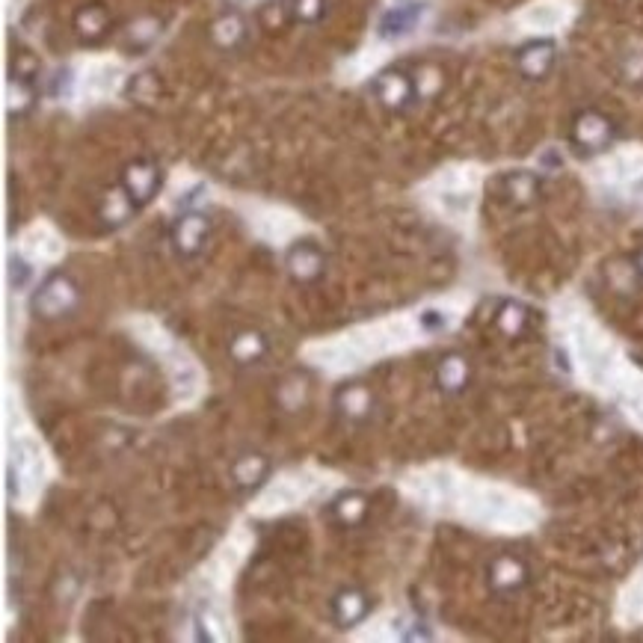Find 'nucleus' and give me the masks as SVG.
Instances as JSON below:
<instances>
[{
    "label": "nucleus",
    "mask_w": 643,
    "mask_h": 643,
    "mask_svg": "<svg viewBox=\"0 0 643 643\" xmlns=\"http://www.w3.org/2000/svg\"><path fill=\"white\" fill-rule=\"evenodd\" d=\"M81 303V291L72 282V276L66 273H51L33 294V315H39L42 321H63L69 318Z\"/></svg>",
    "instance_id": "f257e3e1"
},
{
    "label": "nucleus",
    "mask_w": 643,
    "mask_h": 643,
    "mask_svg": "<svg viewBox=\"0 0 643 643\" xmlns=\"http://www.w3.org/2000/svg\"><path fill=\"white\" fill-rule=\"evenodd\" d=\"M569 143L584 158L602 155L614 143V122L602 110H593V107L581 110V113H575V119L569 125Z\"/></svg>",
    "instance_id": "f03ea898"
},
{
    "label": "nucleus",
    "mask_w": 643,
    "mask_h": 643,
    "mask_svg": "<svg viewBox=\"0 0 643 643\" xmlns=\"http://www.w3.org/2000/svg\"><path fill=\"white\" fill-rule=\"evenodd\" d=\"M161 184V166H158V161H152V158H137V161H131L122 169V175H119V187L125 190V196L131 199V205H134L137 211L146 208V205L161 193Z\"/></svg>",
    "instance_id": "7ed1b4c3"
},
{
    "label": "nucleus",
    "mask_w": 643,
    "mask_h": 643,
    "mask_svg": "<svg viewBox=\"0 0 643 643\" xmlns=\"http://www.w3.org/2000/svg\"><path fill=\"white\" fill-rule=\"evenodd\" d=\"M371 92H374V98L389 113H406L415 104V98H418V89H415L412 75H406L403 69H383L371 81Z\"/></svg>",
    "instance_id": "20e7f679"
},
{
    "label": "nucleus",
    "mask_w": 643,
    "mask_h": 643,
    "mask_svg": "<svg viewBox=\"0 0 643 643\" xmlns=\"http://www.w3.org/2000/svg\"><path fill=\"white\" fill-rule=\"evenodd\" d=\"M558 63V45L552 39H531L516 51V69L528 81H543Z\"/></svg>",
    "instance_id": "39448f33"
},
{
    "label": "nucleus",
    "mask_w": 643,
    "mask_h": 643,
    "mask_svg": "<svg viewBox=\"0 0 643 643\" xmlns=\"http://www.w3.org/2000/svg\"><path fill=\"white\" fill-rule=\"evenodd\" d=\"M208 235H211V223L202 211H184L175 223H172V246L178 255L184 258H193L205 249L208 243Z\"/></svg>",
    "instance_id": "423d86ee"
},
{
    "label": "nucleus",
    "mask_w": 643,
    "mask_h": 643,
    "mask_svg": "<svg viewBox=\"0 0 643 643\" xmlns=\"http://www.w3.org/2000/svg\"><path fill=\"white\" fill-rule=\"evenodd\" d=\"M285 267H288V273H291L294 282L309 285V282H318L323 276L326 258H323L321 246L315 241H297L288 249V255H285Z\"/></svg>",
    "instance_id": "0eeeda50"
},
{
    "label": "nucleus",
    "mask_w": 643,
    "mask_h": 643,
    "mask_svg": "<svg viewBox=\"0 0 643 643\" xmlns=\"http://www.w3.org/2000/svg\"><path fill=\"white\" fill-rule=\"evenodd\" d=\"M486 578H489V587L495 593H516L528 584V566L516 555H498L489 563Z\"/></svg>",
    "instance_id": "6e6552de"
},
{
    "label": "nucleus",
    "mask_w": 643,
    "mask_h": 643,
    "mask_svg": "<svg viewBox=\"0 0 643 643\" xmlns=\"http://www.w3.org/2000/svg\"><path fill=\"white\" fill-rule=\"evenodd\" d=\"M421 15H424V6H421V3L403 0V3H395L392 9L383 12L377 30H380L383 39H403V36H409V33L421 24Z\"/></svg>",
    "instance_id": "1a4fd4ad"
},
{
    "label": "nucleus",
    "mask_w": 643,
    "mask_h": 643,
    "mask_svg": "<svg viewBox=\"0 0 643 643\" xmlns=\"http://www.w3.org/2000/svg\"><path fill=\"white\" fill-rule=\"evenodd\" d=\"M335 409L347 421H368L374 412V395L365 383H344L335 392Z\"/></svg>",
    "instance_id": "9d476101"
},
{
    "label": "nucleus",
    "mask_w": 643,
    "mask_h": 643,
    "mask_svg": "<svg viewBox=\"0 0 643 643\" xmlns=\"http://www.w3.org/2000/svg\"><path fill=\"white\" fill-rule=\"evenodd\" d=\"M368 611H371V602H368V596L359 587H347V590H341L332 599V617H335V623L341 629L359 626L368 617Z\"/></svg>",
    "instance_id": "9b49d317"
},
{
    "label": "nucleus",
    "mask_w": 643,
    "mask_h": 643,
    "mask_svg": "<svg viewBox=\"0 0 643 643\" xmlns=\"http://www.w3.org/2000/svg\"><path fill=\"white\" fill-rule=\"evenodd\" d=\"M498 190L510 205L528 208V205H534L540 199V178L534 172H507L498 181Z\"/></svg>",
    "instance_id": "f8f14e48"
},
{
    "label": "nucleus",
    "mask_w": 643,
    "mask_h": 643,
    "mask_svg": "<svg viewBox=\"0 0 643 643\" xmlns=\"http://www.w3.org/2000/svg\"><path fill=\"white\" fill-rule=\"evenodd\" d=\"M110 30V9L104 3H86L75 12V33L86 45H95L107 36Z\"/></svg>",
    "instance_id": "ddd939ff"
},
{
    "label": "nucleus",
    "mask_w": 643,
    "mask_h": 643,
    "mask_svg": "<svg viewBox=\"0 0 643 643\" xmlns=\"http://www.w3.org/2000/svg\"><path fill=\"white\" fill-rule=\"evenodd\" d=\"M246 33H249V27H246V18H243L238 9L220 12V15L214 18V24H211V39H214V45L223 48V51L241 48L243 42H246Z\"/></svg>",
    "instance_id": "4468645a"
},
{
    "label": "nucleus",
    "mask_w": 643,
    "mask_h": 643,
    "mask_svg": "<svg viewBox=\"0 0 643 643\" xmlns=\"http://www.w3.org/2000/svg\"><path fill=\"white\" fill-rule=\"evenodd\" d=\"M229 475H232V483L241 492H255L261 483L267 481V475H270V460L264 454H243V457H238L232 463Z\"/></svg>",
    "instance_id": "2eb2a0df"
},
{
    "label": "nucleus",
    "mask_w": 643,
    "mask_h": 643,
    "mask_svg": "<svg viewBox=\"0 0 643 643\" xmlns=\"http://www.w3.org/2000/svg\"><path fill=\"white\" fill-rule=\"evenodd\" d=\"M469 377H472V368H469L466 356H460V353L445 356V359L439 362V368H436V386H439L442 392H448V395L463 392V389L469 386Z\"/></svg>",
    "instance_id": "dca6fc26"
},
{
    "label": "nucleus",
    "mask_w": 643,
    "mask_h": 643,
    "mask_svg": "<svg viewBox=\"0 0 643 643\" xmlns=\"http://www.w3.org/2000/svg\"><path fill=\"white\" fill-rule=\"evenodd\" d=\"M267 350H270L267 338L255 329H246L241 335H235V341L229 344V356L238 365H258L267 356Z\"/></svg>",
    "instance_id": "f3484780"
},
{
    "label": "nucleus",
    "mask_w": 643,
    "mask_h": 643,
    "mask_svg": "<svg viewBox=\"0 0 643 643\" xmlns=\"http://www.w3.org/2000/svg\"><path fill=\"white\" fill-rule=\"evenodd\" d=\"M365 513H368V498H365L362 492H356V489L341 492V495L332 501V516H335L344 528L359 525V522L365 519Z\"/></svg>",
    "instance_id": "a211bd4d"
},
{
    "label": "nucleus",
    "mask_w": 643,
    "mask_h": 643,
    "mask_svg": "<svg viewBox=\"0 0 643 643\" xmlns=\"http://www.w3.org/2000/svg\"><path fill=\"white\" fill-rule=\"evenodd\" d=\"M6 104H9V116L21 119L33 110L36 104V81L9 75V89H6Z\"/></svg>",
    "instance_id": "6ab92c4d"
},
{
    "label": "nucleus",
    "mask_w": 643,
    "mask_h": 643,
    "mask_svg": "<svg viewBox=\"0 0 643 643\" xmlns=\"http://www.w3.org/2000/svg\"><path fill=\"white\" fill-rule=\"evenodd\" d=\"M495 323H498V329L504 332V335H510V338H516V335H522L525 329H528V309L522 306V303H504L501 309H498V315H495Z\"/></svg>",
    "instance_id": "aec40b11"
},
{
    "label": "nucleus",
    "mask_w": 643,
    "mask_h": 643,
    "mask_svg": "<svg viewBox=\"0 0 643 643\" xmlns=\"http://www.w3.org/2000/svg\"><path fill=\"white\" fill-rule=\"evenodd\" d=\"M158 36H161V21L158 18H140L128 27V48L146 51Z\"/></svg>",
    "instance_id": "412c9836"
},
{
    "label": "nucleus",
    "mask_w": 643,
    "mask_h": 643,
    "mask_svg": "<svg viewBox=\"0 0 643 643\" xmlns=\"http://www.w3.org/2000/svg\"><path fill=\"white\" fill-rule=\"evenodd\" d=\"M161 92V81L155 72H140L128 83V98H134L137 104H152Z\"/></svg>",
    "instance_id": "4be33fe9"
},
{
    "label": "nucleus",
    "mask_w": 643,
    "mask_h": 643,
    "mask_svg": "<svg viewBox=\"0 0 643 643\" xmlns=\"http://www.w3.org/2000/svg\"><path fill=\"white\" fill-rule=\"evenodd\" d=\"M291 15L297 24H321L326 15V0H291Z\"/></svg>",
    "instance_id": "5701e85b"
},
{
    "label": "nucleus",
    "mask_w": 643,
    "mask_h": 643,
    "mask_svg": "<svg viewBox=\"0 0 643 643\" xmlns=\"http://www.w3.org/2000/svg\"><path fill=\"white\" fill-rule=\"evenodd\" d=\"M288 18H294V15H291V0H288V3H285V0H270V3L261 6V24H264L267 30L282 27Z\"/></svg>",
    "instance_id": "b1692460"
},
{
    "label": "nucleus",
    "mask_w": 643,
    "mask_h": 643,
    "mask_svg": "<svg viewBox=\"0 0 643 643\" xmlns=\"http://www.w3.org/2000/svg\"><path fill=\"white\" fill-rule=\"evenodd\" d=\"M12 75L27 78V81H39V60L30 51H18L12 57Z\"/></svg>",
    "instance_id": "393cba45"
},
{
    "label": "nucleus",
    "mask_w": 643,
    "mask_h": 643,
    "mask_svg": "<svg viewBox=\"0 0 643 643\" xmlns=\"http://www.w3.org/2000/svg\"><path fill=\"white\" fill-rule=\"evenodd\" d=\"M9 267H12V276H9V279H12V288H15V291H21V288L30 282V276H33V273H30V264H24L21 258H12V264H9Z\"/></svg>",
    "instance_id": "a878e982"
},
{
    "label": "nucleus",
    "mask_w": 643,
    "mask_h": 643,
    "mask_svg": "<svg viewBox=\"0 0 643 643\" xmlns=\"http://www.w3.org/2000/svg\"><path fill=\"white\" fill-rule=\"evenodd\" d=\"M421 326H424L427 332H439V329L448 326V315H442V312H424V315H421Z\"/></svg>",
    "instance_id": "bb28decb"
},
{
    "label": "nucleus",
    "mask_w": 643,
    "mask_h": 643,
    "mask_svg": "<svg viewBox=\"0 0 643 643\" xmlns=\"http://www.w3.org/2000/svg\"><path fill=\"white\" fill-rule=\"evenodd\" d=\"M69 89H72V72L69 69H63V72H57V78H54V95L60 98V95H69Z\"/></svg>",
    "instance_id": "cd10ccee"
},
{
    "label": "nucleus",
    "mask_w": 643,
    "mask_h": 643,
    "mask_svg": "<svg viewBox=\"0 0 643 643\" xmlns=\"http://www.w3.org/2000/svg\"><path fill=\"white\" fill-rule=\"evenodd\" d=\"M635 273L643 279V243H641V249L635 252Z\"/></svg>",
    "instance_id": "c85d7f7f"
},
{
    "label": "nucleus",
    "mask_w": 643,
    "mask_h": 643,
    "mask_svg": "<svg viewBox=\"0 0 643 643\" xmlns=\"http://www.w3.org/2000/svg\"><path fill=\"white\" fill-rule=\"evenodd\" d=\"M635 196H638V199H641V202H643V181H641V184H638V187H635Z\"/></svg>",
    "instance_id": "c756f323"
}]
</instances>
